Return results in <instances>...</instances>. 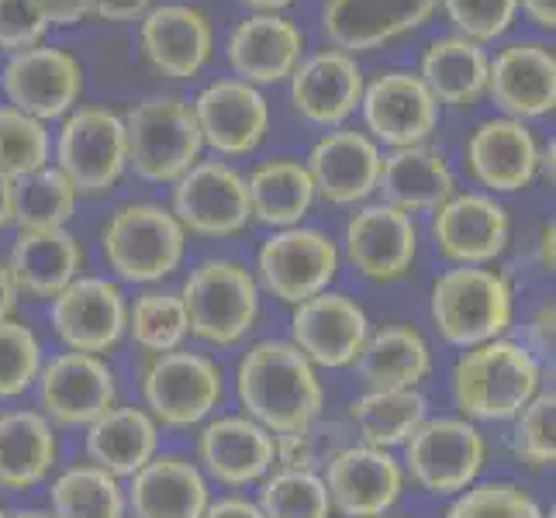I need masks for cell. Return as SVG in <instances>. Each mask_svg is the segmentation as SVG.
Here are the masks:
<instances>
[{
	"label": "cell",
	"instance_id": "28",
	"mask_svg": "<svg viewBox=\"0 0 556 518\" xmlns=\"http://www.w3.org/2000/svg\"><path fill=\"white\" fill-rule=\"evenodd\" d=\"M363 70L356 55L342 49H321L304 55L291 73V104L301 118L315 125H342L359 108Z\"/></svg>",
	"mask_w": 556,
	"mask_h": 518
},
{
	"label": "cell",
	"instance_id": "42",
	"mask_svg": "<svg viewBox=\"0 0 556 518\" xmlns=\"http://www.w3.org/2000/svg\"><path fill=\"white\" fill-rule=\"evenodd\" d=\"M49 166V128L46 122L0 104V177L22 180Z\"/></svg>",
	"mask_w": 556,
	"mask_h": 518
},
{
	"label": "cell",
	"instance_id": "29",
	"mask_svg": "<svg viewBox=\"0 0 556 518\" xmlns=\"http://www.w3.org/2000/svg\"><path fill=\"white\" fill-rule=\"evenodd\" d=\"M125 505L136 518H201L211 505V488L194 459L156 453L128 477Z\"/></svg>",
	"mask_w": 556,
	"mask_h": 518
},
{
	"label": "cell",
	"instance_id": "3",
	"mask_svg": "<svg viewBox=\"0 0 556 518\" xmlns=\"http://www.w3.org/2000/svg\"><path fill=\"white\" fill-rule=\"evenodd\" d=\"M101 253L125 283H160L177 274L187 253V232L174 211L152 201L114 207L101 228Z\"/></svg>",
	"mask_w": 556,
	"mask_h": 518
},
{
	"label": "cell",
	"instance_id": "50",
	"mask_svg": "<svg viewBox=\"0 0 556 518\" xmlns=\"http://www.w3.org/2000/svg\"><path fill=\"white\" fill-rule=\"evenodd\" d=\"M46 11V22L49 28H70V25H80L90 17L87 0H38Z\"/></svg>",
	"mask_w": 556,
	"mask_h": 518
},
{
	"label": "cell",
	"instance_id": "47",
	"mask_svg": "<svg viewBox=\"0 0 556 518\" xmlns=\"http://www.w3.org/2000/svg\"><path fill=\"white\" fill-rule=\"evenodd\" d=\"M439 4H443L456 35L470 38L477 46L497 42L519 17V0H439Z\"/></svg>",
	"mask_w": 556,
	"mask_h": 518
},
{
	"label": "cell",
	"instance_id": "39",
	"mask_svg": "<svg viewBox=\"0 0 556 518\" xmlns=\"http://www.w3.org/2000/svg\"><path fill=\"white\" fill-rule=\"evenodd\" d=\"M76 211V190L60 166H42L14 180V225L22 232H49L66 228Z\"/></svg>",
	"mask_w": 556,
	"mask_h": 518
},
{
	"label": "cell",
	"instance_id": "43",
	"mask_svg": "<svg viewBox=\"0 0 556 518\" xmlns=\"http://www.w3.org/2000/svg\"><path fill=\"white\" fill-rule=\"evenodd\" d=\"M443 518H553L540 502L511 481H473L453 497Z\"/></svg>",
	"mask_w": 556,
	"mask_h": 518
},
{
	"label": "cell",
	"instance_id": "38",
	"mask_svg": "<svg viewBox=\"0 0 556 518\" xmlns=\"http://www.w3.org/2000/svg\"><path fill=\"white\" fill-rule=\"evenodd\" d=\"M49 511L55 518H125V488L101 467L76 464L49 484Z\"/></svg>",
	"mask_w": 556,
	"mask_h": 518
},
{
	"label": "cell",
	"instance_id": "41",
	"mask_svg": "<svg viewBox=\"0 0 556 518\" xmlns=\"http://www.w3.org/2000/svg\"><path fill=\"white\" fill-rule=\"evenodd\" d=\"M256 508L263 518H332V502L321 473L270 470L260 481Z\"/></svg>",
	"mask_w": 556,
	"mask_h": 518
},
{
	"label": "cell",
	"instance_id": "31",
	"mask_svg": "<svg viewBox=\"0 0 556 518\" xmlns=\"http://www.w3.org/2000/svg\"><path fill=\"white\" fill-rule=\"evenodd\" d=\"M8 270L17 283V291L52 301L70 287L84 270V245L66 228H49V232H17L11 245Z\"/></svg>",
	"mask_w": 556,
	"mask_h": 518
},
{
	"label": "cell",
	"instance_id": "20",
	"mask_svg": "<svg viewBox=\"0 0 556 518\" xmlns=\"http://www.w3.org/2000/svg\"><path fill=\"white\" fill-rule=\"evenodd\" d=\"M511 222L502 201L491 194H453L432 211L435 249L453 266H491L505 253Z\"/></svg>",
	"mask_w": 556,
	"mask_h": 518
},
{
	"label": "cell",
	"instance_id": "23",
	"mask_svg": "<svg viewBox=\"0 0 556 518\" xmlns=\"http://www.w3.org/2000/svg\"><path fill=\"white\" fill-rule=\"evenodd\" d=\"M435 8L439 0H325L321 28L332 49L359 55L421 28Z\"/></svg>",
	"mask_w": 556,
	"mask_h": 518
},
{
	"label": "cell",
	"instance_id": "44",
	"mask_svg": "<svg viewBox=\"0 0 556 518\" xmlns=\"http://www.w3.org/2000/svg\"><path fill=\"white\" fill-rule=\"evenodd\" d=\"M511 450L529 470H549L556 459V394L540 391L511 418Z\"/></svg>",
	"mask_w": 556,
	"mask_h": 518
},
{
	"label": "cell",
	"instance_id": "13",
	"mask_svg": "<svg viewBox=\"0 0 556 518\" xmlns=\"http://www.w3.org/2000/svg\"><path fill=\"white\" fill-rule=\"evenodd\" d=\"M0 87H4L11 108L38 122L66 118L84 93V66L73 52L38 42L11 55L0 73Z\"/></svg>",
	"mask_w": 556,
	"mask_h": 518
},
{
	"label": "cell",
	"instance_id": "55",
	"mask_svg": "<svg viewBox=\"0 0 556 518\" xmlns=\"http://www.w3.org/2000/svg\"><path fill=\"white\" fill-rule=\"evenodd\" d=\"M14 225V180L0 177V232Z\"/></svg>",
	"mask_w": 556,
	"mask_h": 518
},
{
	"label": "cell",
	"instance_id": "15",
	"mask_svg": "<svg viewBox=\"0 0 556 518\" xmlns=\"http://www.w3.org/2000/svg\"><path fill=\"white\" fill-rule=\"evenodd\" d=\"M321 481L336 515L380 518L397 505L401 491H405V470L391 450L350 443L325 464Z\"/></svg>",
	"mask_w": 556,
	"mask_h": 518
},
{
	"label": "cell",
	"instance_id": "52",
	"mask_svg": "<svg viewBox=\"0 0 556 518\" xmlns=\"http://www.w3.org/2000/svg\"><path fill=\"white\" fill-rule=\"evenodd\" d=\"M529 336L535 342L532 353H549L553 350V301L540 304V312H535V318L529 325Z\"/></svg>",
	"mask_w": 556,
	"mask_h": 518
},
{
	"label": "cell",
	"instance_id": "4",
	"mask_svg": "<svg viewBox=\"0 0 556 518\" xmlns=\"http://www.w3.org/2000/svg\"><path fill=\"white\" fill-rule=\"evenodd\" d=\"M429 315L435 332L459 350L502 339L515 315L511 283L491 266H453L432 283Z\"/></svg>",
	"mask_w": 556,
	"mask_h": 518
},
{
	"label": "cell",
	"instance_id": "11",
	"mask_svg": "<svg viewBox=\"0 0 556 518\" xmlns=\"http://www.w3.org/2000/svg\"><path fill=\"white\" fill-rule=\"evenodd\" d=\"M174 218L184 232L201 239H228L245 232L249 215L245 177L225 160H198L174 184Z\"/></svg>",
	"mask_w": 556,
	"mask_h": 518
},
{
	"label": "cell",
	"instance_id": "16",
	"mask_svg": "<svg viewBox=\"0 0 556 518\" xmlns=\"http://www.w3.org/2000/svg\"><path fill=\"white\" fill-rule=\"evenodd\" d=\"M190 111H194L201 142L225 160L256 152L270 131V104H266L263 90L239 80V76L207 84Z\"/></svg>",
	"mask_w": 556,
	"mask_h": 518
},
{
	"label": "cell",
	"instance_id": "19",
	"mask_svg": "<svg viewBox=\"0 0 556 518\" xmlns=\"http://www.w3.org/2000/svg\"><path fill=\"white\" fill-rule=\"evenodd\" d=\"M342 253L350 266L367 280L391 283L401 280L418 256V228L415 218L391 204H359L346 222Z\"/></svg>",
	"mask_w": 556,
	"mask_h": 518
},
{
	"label": "cell",
	"instance_id": "35",
	"mask_svg": "<svg viewBox=\"0 0 556 518\" xmlns=\"http://www.w3.org/2000/svg\"><path fill=\"white\" fill-rule=\"evenodd\" d=\"M488 63L491 55L484 52V46L470 42L464 35H443L426 46L418 76L439 108H470L488 90Z\"/></svg>",
	"mask_w": 556,
	"mask_h": 518
},
{
	"label": "cell",
	"instance_id": "46",
	"mask_svg": "<svg viewBox=\"0 0 556 518\" xmlns=\"http://www.w3.org/2000/svg\"><path fill=\"white\" fill-rule=\"evenodd\" d=\"M350 443H342L339 426H318L274 435V467L277 470H301V473H321L325 464Z\"/></svg>",
	"mask_w": 556,
	"mask_h": 518
},
{
	"label": "cell",
	"instance_id": "57",
	"mask_svg": "<svg viewBox=\"0 0 556 518\" xmlns=\"http://www.w3.org/2000/svg\"><path fill=\"white\" fill-rule=\"evenodd\" d=\"M540 266L543 270H553V225H543V232H540Z\"/></svg>",
	"mask_w": 556,
	"mask_h": 518
},
{
	"label": "cell",
	"instance_id": "56",
	"mask_svg": "<svg viewBox=\"0 0 556 518\" xmlns=\"http://www.w3.org/2000/svg\"><path fill=\"white\" fill-rule=\"evenodd\" d=\"M239 4L249 8V11H256V14H277L283 8H291L294 0H239Z\"/></svg>",
	"mask_w": 556,
	"mask_h": 518
},
{
	"label": "cell",
	"instance_id": "14",
	"mask_svg": "<svg viewBox=\"0 0 556 518\" xmlns=\"http://www.w3.org/2000/svg\"><path fill=\"white\" fill-rule=\"evenodd\" d=\"M49 308L52 329L70 353L104 356L122 342L128 325V301L108 277H76L55 294Z\"/></svg>",
	"mask_w": 556,
	"mask_h": 518
},
{
	"label": "cell",
	"instance_id": "53",
	"mask_svg": "<svg viewBox=\"0 0 556 518\" xmlns=\"http://www.w3.org/2000/svg\"><path fill=\"white\" fill-rule=\"evenodd\" d=\"M519 11H526V17L543 31L556 28V0H519Z\"/></svg>",
	"mask_w": 556,
	"mask_h": 518
},
{
	"label": "cell",
	"instance_id": "10",
	"mask_svg": "<svg viewBox=\"0 0 556 518\" xmlns=\"http://www.w3.org/2000/svg\"><path fill=\"white\" fill-rule=\"evenodd\" d=\"M339 245L308 225L277 228L260 245L256 256V283L260 291L274 294L283 304H301L321 291H329L339 277Z\"/></svg>",
	"mask_w": 556,
	"mask_h": 518
},
{
	"label": "cell",
	"instance_id": "1",
	"mask_svg": "<svg viewBox=\"0 0 556 518\" xmlns=\"http://www.w3.org/2000/svg\"><path fill=\"white\" fill-rule=\"evenodd\" d=\"M236 394L245 415L270 435L308 429L325 408L318 367L298 353L291 339H263L249 345L236 370Z\"/></svg>",
	"mask_w": 556,
	"mask_h": 518
},
{
	"label": "cell",
	"instance_id": "6",
	"mask_svg": "<svg viewBox=\"0 0 556 518\" xmlns=\"http://www.w3.org/2000/svg\"><path fill=\"white\" fill-rule=\"evenodd\" d=\"M125 122L128 169L146 184H177L201 160V131L190 101L184 98H149L139 101Z\"/></svg>",
	"mask_w": 556,
	"mask_h": 518
},
{
	"label": "cell",
	"instance_id": "51",
	"mask_svg": "<svg viewBox=\"0 0 556 518\" xmlns=\"http://www.w3.org/2000/svg\"><path fill=\"white\" fill-rule=\"evenodd\" d=\"M201 518H263L256 502H245V497H218L204 508Z\"/></svg>",
	"mask_w": 556,
	"mask_h": 518
},
{
	"label": "cell",
	"instance_id": "45",
	"mask_svg": "<svg viewBox=\"0 0 556 518\" xmlns=\"http://www.w3.org/2000/svg\"><path fill=\"white\" fill-rule=\"evenodd\" d=\"M42 363V342L31 325L17 318L0 321V397H17L35 388Z\"/></svg>",
	"mask_w": 556,
	"mask_h": 518
},
{
	"label": "cell",
	"instance_id": "21",
	"mask_svg": "<svg viewBox=\"0 0 556 518\" xmlns=\"http://www.w3.org/2000/svg\"><path fill=\"white\" fill-rule=\"evenodd\" d=\"M488 98L505 118L529 122L543 118L556 104V55L546 42L519 38L497 49L488 63Z\"/></svg>",
	"mask_w": 556,
	"mask_h": 518
},
{
	"label": "cell",
	"instance_id": "25",
	"mask_svg": "<svg viewBox=\"0 0 556 518\" xmlns=\"http://www.w3.org/2000/svg\"><path fill=\"white\" fill-rule=\"evenodd\" d=\"M139 42L149 66L169 80L198 76L215 52V28L190 4H156L142 14Z\"/></svg>",
	"mask_w": 556,
	"mask_h": 518
},
{
	"label": "cell",
	"instance_id": "61",
	"mask_svg": "<svg viewBox=\"0 0 556 518\" xmlns=\"http://www.w3.org/2000/svg\"><path fill=\"white\" fill-rule=\"evenodd\" d=\"M0 518H8V511H4V508H0Z\"/></svg>",
	"mask_w": 556,
	"mask_h": 518
},
{
	"label": "cell",
	"instance_id": "18",
	"mask_svg": "<svg viewBox=\"0 0 556 518\" xmlns=\"http://www.w3.org/2000/svg\"><path fill=\"white\" fill-rule=\"evenodd\" d=\"M367 336H370L367 312L350 294L321 291L308 301L294 304L291 342L312 367H325V370L353 367Z\"/></svg>",
	"mask_w": 556,
	"mask_h": 518
},
{
	"label": "cell",
	"instance_id": "26",
	"mask_svg": "<svg viewBox=\"0 0 556 518\" xmlns=\"http://www.w3.org/2000/svg\"><path fill=\"white\" fill-rule=\"evenodd\" d=\"M225 55L245 84H283L304 60V31L283 14H249L228 31Z\"/></svg>",
	"mask_w": 556,
	"mask_h": 518
},
{
	"label": "cell",
	"instance_id": "2",
	"mask_svg": "<svg viewBox=\"0 0 556 518\" xmlns=\"http://www.w3.org/2000/svg\"><path fill=\"white\" fill-rule=\"evenodd\" d=\"M543 367L529 345L491 339L456 359L450 391L467 421H511L540 394Z\"/></svg>",
	"mask_w": 556,
	"mask_h": 518
},
{
	"label": "cell",
	"instance_id": "59",
	"mask_svg": "<svg viewBox=\"0 0 556 518\" xmlns=\"http://www.w3.org/2000/svg\"><path fill=\"white\" fill-rule=\"evenodd\" d=\"M8 518H55V515L52 511H42V508H17Z\"/></svg>",
	"mask_w": 556,
	"mask_h": 518
},
{
	"label": "cell",
	"instance_id": "24",
	"mask_svg": "<svg viewBox=\"0 0 556 518\" xmlns=\"http://www.w3.org/2000/svg\"><path fill=\"white\" fill-rule=\"evenodd\" d=\"M470 177L488 194H519L540 177V142L532 128L515 118H488L467 139Z\"/></svg>",
	"mask_w": 556,
	"mask_h": 518
},
{
	"label": "cell",
	"instance_id": "8",
	"mask_svg": "<svg viewBox=\"0 0 556 518\" xmlns=\"http://www.w3.org/2000/svg\"><path fill=\"white\" fill-rule=\"evenodd\" d=\"M55 166L73 184L76 198L108 194L128 169L122 114L101 104L73 108L63 118L60 139H55Z\"/></svg>",
	"mask_w": 556,
	"mask_h": 518
},
{
	"label": "cell",
	"instance_id": "49",
	"mask_svg": "<svg viewBox=\"0 0 556 518\" xmlns=\"http://www.w3.org/2000/svg\"><path fill=\"white\" fill-rule=\"evenodd\" d=\"M90 17H101V22H136L142 17L152 0H87Z\"/></svg>",
	"mask_w": 556,
	"mask_h": 518
},
{
	"label": "cell",
	"instance_id": "12",
	"mask_svg": "<svg viewBox=\"0 0 556 518\" xmlns=\"http://www.w3.org/2000/svg\"><path fill=\"white\" fill-rule=\"evenodd\" d=\"M38 405L52 426L87 429L118 405V380L104 356L60 353L38 370Z\"/></svg>",
	"mask_w": 556,
	"mask_h": 518
},
{
	"label": "cell",
	"instance_id": "17",
	"mask_svg": "<svg viewBox=\"0 0 556 518\" xmlns=\"http://www.w3.org/2000/svg\"><path fill=\"white\" fill-rule=\"evenodd\" d=\"M359 111L367 122V136L388 149L429 142V136L439 128V104L429 87L421 84V76L412 70H388L374 76L363 87Z\"/></svg>",
	"mask_w": 556,
	"mask_h": 518
},
{
	"label": "cell",
	"instance_id": "33",
	"mask_svg": "<svg viewBox=\"0 0 556 518\" xmlns=\"http://www.w3.org/2000/svg\"><path fill=\"white\" fill-rule=\"evenodd\" d=\"M353 367L367 391H418L432 374V350L412 325H383L367 336Z\"/></svg>",
	"mask_w": 556,
	"mask_h": 518
},
{
	"label": "cell",
	"instance_id": "5",
	"mask_svg": "<svg viewBox=\"0 0 556 518\" xmlns=\"http://www.w3.org/2000/svg\"><path fill=\"white\" fill-rule=\"evenodd\" d=\"M187 329L207 345H239L260 321V283L236 260H204L184 280Z\"/></svg>",
	"mask_w": 556,
	"mask_h": 518
},
{
	"label": "cell",
	"instance_id": "48",
	"mask_svg": "<svg viewBox=\"0 0 556 518\" xmlns=\"http://www.w3.org/2000/svg\"><path fill=\"white\" fill-rule=\"evenodd\" d=\"M49 22L38 0H0V49L22 52L46 38Z\"/></svg>",
	"mask_w": 556,
	"mask_h": 518
},
{
	"label": "cell",
	"instance_id": "60",
	"mask_svg": "<svg viewBox=\"0 0 556 518\" xmlns=\"http://www.w3.org/2000/svg\"><path fill=\"white\" fill-rule=\"evenodd\" d=\"M380 518H412V515H391V511H388V515H380Z\"/></svg>",
	"mask_w": 556,
	"mask_h": 518
},
{
	"label": "cell",
	"instance_id": "34",
	"mask_svg": "<svg viewBox=\"0 0 556 518\" xmlns=\"http://www.w3.org/2000/svg\"><path fill=\"white\" fill-rule=\"evenodd\" d=\"M60 443L42 412H0V491H28L55 467Z\"/></svg>",
	"mask_w": 556,
	"mask_h": 518
},
{
	"label": "cell",
	"instance_id": "27",
	"mask_svg": "<svg viewBox=\"0 0 556 518\" xmlns=\"http://www.w3.org/2000/svg\"><path fill=\"white\" fill-rule=\"evenodd\" d=\"M198 467L225 488H245L274 470V435L249 415L211 418L198 435Z\"/></svg>",
	"mask_w": 556,
	"mask_h": 518
},
{
	"label": "cell",
	"instance_id": "40",
	"mask_svg": "<svg viewBox=\"0 0 556 518\" xmlns=\"http://www.w3.org/2000/svg\"><path fill=\"white\" fill-rule=\"evenodd\" d=\"M125 332L131 336V342H136L146 356H160V353L180 350L184 339L190 336L180 294H169V291L139 294L136 301L128 304Z\"/></svg>",
	"mask_w": 556,
	"mask_h": 518
},
{
	"label": "cell",
	"instance_id": "7",
	"mask_svg": "<svg viewBox=\"0 0 556 518\" xmlns=\"http://www.w3.org/2000/svg\"><path fill=\"white\" fill-rule=\"evenodd\" d=\"M401 470L435 497H456L484 470L488 443L467 418H426L401 446Z\"/></svg>",
	"mask_w": 556,
	"mask_h": 518
},
{
	"label": "cell",
	"instance_id": "54",
	"mask_svg": "<svg viewBox=\"0 0 556 518\" xmlns=\"http://www.w3.org/2000/svg\"><path fill=\"white\" fill-rule=\"evenodd\" d=\"M17 298H22V291H17V283H14V277L8 270V263H0V321L14 318Z\"/></svg>",
	"mask_w": 556,
	"mask_h": 518
},
{
	"label": "cell",
	"instance_id": "32",
	"mask_svg": "<svg viewBox=\"0 0 556 518\" xmlns=\"http://www.w3.org/2000/svg\"><path fill=\"white\" fill-rule=\"evenodd\" d=\"M160 453V421L146 408L114 405L87 426V464L128 481Z\"/></svg>",
	"mask_w": 556,
	"mask_h": 518
},
{
	"label": "cell",
	"instance_id": "9",
	"mask_svg": "<svg viewBox=\"0 0 556 518\" xmlns=\"http://www.w3.org/2000/svg\"><path fill=\"white\" fill-rule=\"evenodd\" d=\"M225 383L222 367L204 353L174 350L146 356L142 367V397L146 412L169 429L201 426L222 405Z\"/></svg>",
	"mask_w": 556,
	"mask_h": 518
},
{
	"label": "cell",
	"instance_id": "37",
	"mask_svg": "<svg viewBox=\"0 0 556 518\" xmlns=\"http://www.w3.org/2000/svg\"><path fill=\"white\" fill-rule=\"evenodd\" d=\"M429 418L421 391H367L350 401V426L363 446L397 450Z\"/></svg>",
	"mask_w": 556,
	"mask_h": 518
},
{
	"label": "cell",
	"instance_id": "36",
	"mask_svg": "<svg viewBox=\"0 0 556 518\" xmlns=\"http://www.w3.org/2000/svg\"><path fill=\"white\" fill-rule=\"evenodd\" d=\"M249 215L270 228H291L308 218L315 184L301 160H266L245 177Z\"/></svg>",
	"mask_w": 556,
	"mask_h": 518
},
{
	"label": "cell",
	"instance_id": "22",
	"mask_svg": "<svg viewBox=\"0 0 556 518\" xmlns=\"http://www.w3.org/2000/svg\"><path fill=\"white\" fill-rule=\"evenodd\" d=\"M380 146L356 128H336L312 146L304 169L315 184V198L339 204V207H356L370 194H377V177H380Z\"/></svg>",
	"mask_w": 556,
	"mask_h": 518
},
{
	"label": "cell",
	"instance_id": "58",
	"mask_svg": "<svg viewBox=\"0 0 556 518\" xmlns=\"http://www.w3.org/2000/svg\"><path fill=\"white\" fill-rule=\"evenodd\" d=\"M553 160H556V146L553 142L540 146V177L549 184H553Z\"/></svg>",
	"mask_w": 556,
	"mask_h": 518
},
{
	"label": "cell",
	"instance_id": "30",
	"mask_svg": "<svg viewBox=\"0 0 556 518\" xmlns=\"http://www.w3.org/2000/svg\"><path fill=\"white\" fill-rule=\"evenodd\" d=\"M377 194L383 204H391L405 215H426L456 194L453 169L443 156V149L429 142L401 146L380 156Z\"/></svg>",
	"mask_w": 556,
	"mask_h": 518
}]
</instances>
